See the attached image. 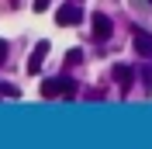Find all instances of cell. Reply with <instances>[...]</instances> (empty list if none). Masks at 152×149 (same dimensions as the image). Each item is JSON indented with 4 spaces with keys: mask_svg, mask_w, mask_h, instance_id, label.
Segmentation results:
<instances>
[{
    "mask_svg": "<svg viewBox=\"0 0 152 149\" xmlns=\"http://www.w3.org/2000/svg\"><path fill=\"white\" fill-rule=\"evenodd\" d=\"M90 28H94V38H97V42H107V38L114 35V21L107 18V14H100V10H97L94 18H90Z\"/></svg>",
    "mask_w": 152,
    "mask_h": 149,
    "instance_id": "1",
    "label": "cell"
},
{
    "mask_svg": "<svg viewBox=\"0 0 152 149\" xmlns=\"http://www.w3.org/2000/svg\"><path fill=\"white\" fill-rule=\"evenodd\" d=\"M80 18H83V10L76 7V4H66V7H59L56 24H59V28H76V24H80Z\"/></svg>",
    "mask_w": 152,
    "mask_h": 149,
    "instance_id": "2",
    "label": "cell"
},
{
    "mask_svg": "<svg viewBox=\"0 0 152 149\" xmlns=\"http://www.w3.org/2000/svg\"><path fill=\"white\" fill-rule=\"evenodd\" d=\"M45 59H48V42H38V45H35V52L28 56V73H42Z\"/></svg>",
    "mask_w": 152,
    "mask_h": 149,
    "instance_id": "3",
    "label": "cell"
},
{
    "mask_svg": "<svg viewBox=\"0 0 152 149\" xmlns=\"http://www.w3.org/2000/svg\"><path fill=\"white\" fill-rule=\"evenodd\" d=\"M132 49H135V52H138L142 59H149V56H152V35H149V31H135Z\"/></svg>",
    "mask_w": 152,
    "mask_h": 149,
    "instance_id": "4",
    "label": "cell"
},
{
    "mask_svg": "<svg viewBox=\"0 0 152 149\" xmlns=\"http://www.w3.org/2000/svg\"><path fill=\"white\" fill-rule=\"evenodd\" d=\"M56 87H59V94H62V97H73V94H76V80H73L69 73L56 76Z\"/></svg>",
    "mask_w": 152,
    "mask_h": 149,
    "instance_id": "5",
    "label": "cell"
},
{
    "mask_svg": "<svg viewBox=\"0 0 152 149\" xmlns=\"http://www.w3.org/2000/svg\"><path fill=\"white\" fill-rule=\"evenodd\" d=\"M114 80H118L121 90H128V87H132V69H128V66H114Z\"/></svg>",
    "mask_w": 152,
    "mask_h": 149,
    "instance_id": "6",
    "label": "cell"
},
{
    "mask_svg": "<svg viewBox=\"0 0 152 149\" xmlns=\"http://www.w3.org/2000/svg\"><path fill=\"white\" fill-rule=\"evenodd\" d=\"M42 97H59V87H56V80H45V83H42Z\"/></svg>",
    "mask_w": 152,
    "mask_h": 149,
    "instance_id": "7",
    "label": "cell"
},
{
    "mask_svg": "<svg viewBox=\"0 0 152 149\" xmlns=\"http://www.w3.org/2000/svg\"><path fill=\"white\" fill-rule=\"evenodd\" d=\"M80 63H83V52H80V49H73V52L66 56V66H80Z\"/></svg>",
    "mask_w": 152,
    "mask_h": 149,
    "instance_id": "8",
    "label": "cell"
},
{
    "mask_svg": "<svg viewBox=\"0 0 152 149\" xmlns=\"http://www.w3.org/2000/svg\"><path fill=\"white\" fill-rule=\"evenodd\" d=\"M4 94H7V97H18V87H14V83H0V97H4Z\"/></svg>",
    "mask_w": 152,
    "mask_h": 149,
    "instance_id": "9",
    "label": "cell"
},
{
    "mask_svg": "<svg viewBox=\"0 0 152 149\" xmlns=\"http://www.w3.org/2000/svg\"><path fill=\"white\" fill-rule=\"evenodd\" d=\"M7 56H10V49H7V42H0V66L7 63Z\"/></svg>",
    "mask_w": 152,
    "mask_h": 149,
    "instance_id": "10",
    "label": "cell"
},
{
    "mask_svg": "<svg viewBox=\"0 0 152 149\" xmlns=\"http://www.w3.org/2000/svg\"><path fill=\"white\" fill-rule=\"evenodd\" d=\"M48 4H52V0H35V10L42 14V10H48Z\"/></svg>",
    "mask_w": 152,
    "mask_h": 149,
    "instance_id": "11",
    "label": "cell"
},
{
    "mask_svg": "<svg viewBox=\"0 0 152 149\" xmlns=\"http://www.w3.org/2000/svg\"><path fill=\"white\" fill-rule=\"evenodd\" d=\"M10 4H14V7H18V4H21V0H10Z\"/></svg>",
    "mask_w": 152,
    "mask_h": 149,
    "instance_id": "12",
    "label": "cell"
},
{
    "mask_svg": "<svg viewBox=\"0 0 152 149\" xmlns=\"http://www.w3.org/2000/svg\"><path fill=\"white\" fill-rule=\"evenodd\" d=\"M149 4H152V0H149Z\"/></svg>",
    "mask_w": 152,
    "mask_h": 149,
    "instance_id": "13",
    "label": "cell"
}]
</instances>
